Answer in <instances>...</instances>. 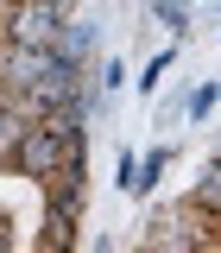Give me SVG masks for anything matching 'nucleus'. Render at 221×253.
<instances>
[{
    "label": "nucleus",
    "instance_id": "obj_5",
    "mask_svg": "<svg viewBox=\"0 0 221 253\" xmlns=\"http://www.w3.org/2000/svg\"><path fill=\"white\" fill-rule=\"evenodd\" d=\"M184 203H189L202 221H209V228H221V165H215V158L202 165V177L189 184V196H184Z\"/></svg>",
    "mask_w": 221,
    "mask_h": 253
},
{
    "label": "nucleus",
    "instance_id": "obj_1",
    "mask_svg": "<svg viewBox=\"0 0 221 253\" xmlns=\"http://www.w3.org/2000/svg\"><path fill=\"white\" fill-rule=\"evenodd\" d=\"M139 253H215V228L189 203H171V209H158L146 221V247Z\"/></svg>",
    "mask_w": 221,
    "mask_h": 253
},
{
    "label": "nucleus",
    "instance_id": "obj_4",
    "mask_svg": "<svg viewBox=\"0 0 221 253\" xmlns=\"http://www.w3.org/2000/svg\"><path fill=\"white\" fill-rule=\"evenodd\" d=\"M51 51H57L63 63H76V70H89V63L101 57V26H95V19H82V13H70Z\"/></svg>",
    "mask_w": 221,
    "mask_h": 253
},
{
    "label": "nucleus",
    "instance_id": "obj_6",
    "mask_svg": "<svg viewBox=\"0 0 221 253\" xmlns=\"http://www.w3.org/2000/svg\"><path fill=\"white\" fill-rule=\"evenodd\" d=\"M26 126H32V108L19 101V95H0V165L13 158V146H19Z\"/></svg>",
    "mask_w": 221,
    "mask_h": 253
},
{
    "label": "nucleus",
    "instance_id": "obj_15",
    "mask_svg": "<svg viewBox=\"0 0 221 253\" xmlns=\"http://www.w3.org/2000/svg\"><path fill=\"white\" fill-rule=\"evenodd\" d=\"M209 158H215V165H221V139H215V152H209Z\"/></svg>",
    "mask_w": 221,
    "mask_h": 253
},
{
    "label": "nucleus",
    "instance_id": "obj_7",
    "mask_svg": "<svg viewBox=\"0 0 221 253\" xmlns=\"http://www.w3.org/2000/svg\"><path fill=\"white\" fill-rule=\"evenodd\" d=\"M164 171H171V146H152L146 158H133V184H126V196H152Z\"/></svg>",
    "mask_w": 221,
    "mask_h": 253
},
{
    "label": "nucleus",
    "instance_id": "obj_13",
    "mask_svg": "<svg viewBox=\"0 0 221 253\" xmlns=\"http://www.w3.org/2000/svg\"><path fill=\"white\" fill-rule=\"evenodd\" d=\"M57 6H63V13H76V6H82V0H57Z\"/></svg>",
    "mask_w": 221,
    "mask_h": 253
},
{
    "label": "nucleus",
    "instance_id": "obj_10",
    "mask_svg": "<svg viewBox=\"0 0 221 253\" xmlns=\"http://www.w3.org/2000/svg\"><path fill=\"white\" fill-rule=\"evenodd\" d=\"M171 63H177V44H171V51H158V57H152V63H146V76H139V89L152 95V89H158V83H164V70H171Z\"/></svg>",
    "mask_w": 221,
    "mask_h": 253
},
{
    "label": "nucleus",
    "instance_id": "obj_16",
    "mask_svg": "<svg viewBox=\"0 0 221 253\" xmlns=\"http://www.w3.org/2000/svg\"><path fill=\"white\" fill-rule=\"evenodd\" d=\"M0 6H13V0H0Z\"/></svg>",
    "mask_w": 221,
    "mask_h": 253
},
{
    "label": "nucleus",
    "instance_id": "obj_8",
    "mask_svg": "<svg viewBox=\"0 0 221 253\" xmlns=\"http://www.w3.org/2000/svg\"><path fill=\"white\" fill-rule=\"evenodd\" d=\"M215 101H221V83H202V89L184 95V114H189V121H209V114H215Z\"/></svg>",
    "mask_w": 221,
    "mask_h": 253
},
{
    "label": "nucleus",
    "instance_id": "obj_9",
    "mask_svg": "<svg viewBox=\"0 0 221 253\" xmlns=\"http://www.w3.org/2000/svg\"><path fill=\"white\" fill-rule=\"evenodd\" d=\"M152 13H158V19H164L171 32H177V38L189 32V0H152Z\"/></svg>",
    "mask_w": 221,
    "mask_h": 253
},
{
    "label": "nucleus",
    "instance_id": "obj_12",
    "mask_svg": "<svg viewBox=\"0 0 221 253\" xmlns=\"http://www.w3.org/2000/svg\"><path fill=\"white\" fill-rule=\"evenodd\" d=\"M0 253H13V221L0 215Z\"/></svg>",
    "mask_w": 221,
    "mask_h": 253
},
{
    "label": "nucleus",
    "instance_id": "obj_3",
    "mask_svg": "<svg viewBox=\"0 0 221 253\" xmlns=\"http://www.w3.org/2000/svg\"><path fill=\"white\" fill-rule=\"evenodd\" d=\"M44 209H57V215H82V203H89V165H63L44 177Z\"/></svg>",
    "mask_w": 221,
    "mask_h": 253
},
{
    "label": "nucleus",
    "instance_id": "obj_14",
    "mask_svg": "<svg viewBox=\"0 0 221 253\" xmlns=\"http://www.w3.org/2000/svg\"><path fill=\"white\" fill-rule=\"evenodd\" d=\"M95 253H114V241H95Z\"/></svg>",
    "mask_w": 221,
    "mask_h": 253
},
{
    "label": "nucleus",
    "instance_id": "obj_2",
    "mask_svg": "<svg viewBox=\"0 0 221 253\" xmlns=\"http://www.w3.org/2000/svg\"><path fill=\"white\" fill-rule=\"evenodd\" d=\"M63 13L57 0H13L6 6V44H38V51H51L63 32Z\"/></svg>",
    "mask_w": 221,
    "mask_h": 253
},
{
    "label": "nucleus",
    "instance_id": "obj_11",
    "mask_svg": "<svg viewBox=\"0 0 221 253\" xmlns=\"http://www.w3.org/2000/svg\"><path fill=\"white\" fill-rule=\"evenodd\" d=\"M120 83H126V63H120V57H108V63H101V89L114 95V89H120Z\"/></svg>",
    "mask_w": 221,
    "mask_h": 253
}]
</instances>
